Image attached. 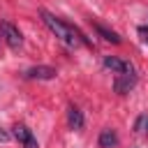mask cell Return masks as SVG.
Here are the masks:
<instances>
[{
    "mask_svg": "<svg viewBox=\"0 0 148 148\" xmlns=\"http://www.w3.org/2000/svg\"><path fill=\"white\" fill-rule=\"evenodd\" d=\"M39 14H42L44 25H46V28H49L62 44H67V46H81V44L90 46V42L86 39V35H83L79 28H74L72 23H65L62 18H58L56 14H51V12H46V9H42Z\"/></svg>",
    "mask_w": 148,
    "mask_h": 148,
    "instance_id": "6da1fadb",
    "label": "cell"
},
{
    "mask_svg": "<svg viewBox=\"0 0 148 148\" xmlns=\"http://www.w3.org/2000/svg\"><path fill=\"white\" fill-rule=\"evenodd\" d=\"M0 35L5 37V42L9 44V49H18V46L23 44L21 30H18L14 23H9V21H0Z\"/></svg>",
    "mask_w": 148,
    "mask_h": 148,
    "instance_id": "7a4b0ae2",
    "label": "cell"
},
{
    "mask_svg": "<svg viewBox=\"0 0 148 148\" xmlns=\"http://www.w3.org/2000/svg\"><path fill=\"white\" fill-rule=\"evenodd\" d=\"M104 67L111 69L113 74H134V67L130 60L116 58V56H104Z\"/></svg>",
    "mask_w": 148,
    "mask_h": 148,
    "instance_id": "3957f363",
    "label": "cell"
},
{
    "mask_svg": "<svg viewBox=\"0 0 148 148\" xmlns=\"http://www.w3.org/2000/svg\"><path fill=\"white\" fill-rule=\"evenodd\" d=\"M56 76H58V72H56L53 67H49V65H37V67H30V69H25V79L51 81V79H56Z\"/></svg>",
    "mask_w": 148,
    "mask_h": 148,
    "instance_id": "277c9868",
    "label": "cell"
},
{
    "mask_svg": "<svg viewBox=\"0 0 148 148\" xmlns=\"http://www.w3.org/2000/svg\"><path fill=\"white\" fill-rule=\"evenodd\" d=\"M134 86H136V74H118L116 81H113V90L120 92V95L130 92Z\"/></svg>",
    "mask_w": 148,
    "mask_h": 148,
    "instance_id": "5b68a950",
    "label": "cell"
},
{
    "mask_svg": "<svg viewBox=\"0 0 148 148\" xmlns=\"http://www.w3.org/2000/svg\"><path fill=\"white\" fill-rule=\"evenodd\" d=\"M67 125H69L72 130H81V127H83V113H81V109L74 106V104L67 109Z\"/></svg>",
    "mask_w": 148,
    "mask_h": 148,
    "instance_id": "8992f818",
    "label": "cell"
},
{
    "mask_svg": "<svg viewBox=\"0 0 148 148\" xmlns=\"http://www.w3.org/2000/svg\"><path fill=\"white\" fill-rule=\"evenodd\" d=\"M97 143H99V148H113V146L118 143V134H116L111 127H106V130H102Z\"/></svg>",
    "mask_w": 148,
    "mask_h": 148,
    "instance_id": "52a82bcc",
    "label": "cell"
},
{
    "mask_svg": "<svg viewBox=\"0 0 148 148\" xmlns=\"http://www.w3.org/2000/svg\"><path fill=\"white\" fill-rule=\"evenodd\" d=\"M92 25H95V30H97V35H99L102 39H106V42H111V44H120V37H118V32L109 30L106 25H102V23H97V21H92Z\"/></svg>",
    "mask_w": 148,
    "mask_h": 148,
    "instance_id": "ba28073f",
    "label": "cell"
},
{
    "mask_svg": "<svg viewBox=\"0 0 148 148\" xmlns=\"http://www.w3.org/2000/svg\"><path fill=\"white\" fill-rule=\"evenodd\" d=\"M14 136H16V139H18L23 146H25V143H30V141L35 139V136H32V132H30V130H28L23 123H16V125H14Z\"/></svg>",
    "mask_w": 148,
    "mask_h": 148,
    "instance_id": "9c48e42d",
    "label": "cell"
},
{
    "mask_svg": "<svg viewBox=\"0 0 148 148\" xmlns=\"http://www.w3.org/2000/svg\"><path fill=\"white\" fill-rule=\"evenodd\" d=\"M134 130H136V132H148V116H141V118L136 120Z\"/></svg>",
    "mask_w": 148,
    "mask_h": 148,
    "instance_id": "30bf717a",
    "label": "cell"
},
{
    "mask_svg": "<svg viewBox=\"0 0 148 148\" xmlns=\"http://www.w3.org/2000/svg\"><path fill=\"white\" fill-rule=\"evenodd\" d=\"M139 35H141V39L148 44V30H146V28H139Z\"/></svg>",
    "mask_w": 148,
    "mask_h": 148,
    "instance_id": "8fae6325",
    "label": "cell"
},
{
    "mask_svg": "<svg viewBox=\"0 0 148 148\" xmlns=\"http://www.w3.org/2000/svg\"><path fill=\"white\" fill-rule=\"evenodd\" d=\"M0 141H9V134H7L2 127H0Z\"/></svg>",
    "mask_w": 148,
    "mask_h": 148,
    "instance_id": "7c38bea8",
    "label": "cell"
}]
</instances>
